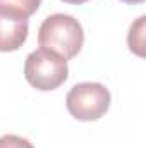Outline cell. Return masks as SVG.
I'll return each instance as SVG.
<instances>
[{
	"instance_id": "5b68a950",
	"label": "cell",
	"mask_w": 146,
	"mask_h": 148,
	"mask_svg": "<svg viewBox=\"0 0 146 148\" xmlns=\"http://www.w3.org/2000/svg\"><path fill=\"white\" fill-rule=\"evenodd\" d=\"M145 23H146V16H141L131 26L129 35H127L129 50L134 52L138 57H145Z\"/></svg>"
},
{
	"instance_id": "7a4b0ae2",
	"label": "cell",
	"mask_w": 146,
	"mask_h": 148,
	"mask_svg": "<svg viewBox=\"0 0 146 148\" xmlns=\"http://www.w3.org/2000/svg\"><path fill=\"white\" fill-rule=\"evenodd\" d=\"M24 77L35 90L40 91L57 90L69 77L67 60L52 50L38 48L26 57Z\"/></svg>"
},
{
	"instance_id": "52a82bcc",
	"label": "cell",
	"mask_w": 146,
	"mask_h": 148,
	"mask_svg": "<svg viewBox=\"0 0 146 148\" xmlns=\"http://www.w3.org/2000/svg\"><path fill=\"white\" fill-rule=\"evenodd\" d=\"M0 148H35L33 143L17 134H3L0 136Z\"/></svg>"
},
{
	"instance_id": "6da1fadb",
	"label": "cell",
	"mask_w": 146,
	"mask_h": 148,
	"mask_svg": "<svg viewBox=\"0 0 146 148\" xmlns=\"http://www.w3.org/2000/svg\"><path fill=\"white\" fill-rule=\"evenodd\" d=\"M38 45L59 53L65 60L74 59L84 45L83 26L69 14H52L45 17L38 29Z\"/></svg>"
},
{
	"instance_id": "277c9868",
	"label": "cell",
	"mask_w": 146,
	"mask_h": 148,
	"mask_svg": "<svg viewBox=\"0 0 146 148\" xmlns=\"http://www.w3.org/2000/svg\"><path fill=\"white\" fill-rule=\"evenodd\" d=\"M28 17L14 9L0 5V52H16L28 40Z\"/></svg>"
},
{
	"instance_id": "3957f363",
	"label": "cell",
	"mask_w": 146,
	"mask_h": 148,
	"mask_svg": "<svg viewBox=\"0 0 146 148\" xmlns=\"http://www.w3.org/2000/svg\"><path fill=\"white\" fill-rule=\"evenodd\" d=\"M108 88L102 83H77L65 97V107L77 121L91 122L102 119L110 109Z\"/></svg>"
},
{
	"instance_id": "ba28073f",
	"label": "cell",
	"mask_w": 146,
	"mask_h": 148,
	"mask_svg": "<svg viewBox=\"0 0 146 148\" xmlns=\"http://www.w3.org/2000/svg\"><path fill=\"white\" fill-rule=\"evenodd\" d=\"M65 3H72V5H81V3H86L88 0H62Z\"/></svg>"
},
{
	"instance_id": "9c48e42d",
	"label": "cell",
	"mask_w": 146,
	"mask_h": 148,
	"mask_svg": "<svg viewBox=\"0 0 146 148\" xmlns=\"http://www.w3.org/2000/svg\"><path fill=\"white\" fill-rule=\"evenodd\" d=\"M120 2H124V3H131V5H134V3H143L145 0H120Z\"/></svg>"
},
{
	"instance_id": "8992f818",
	"label": "cell",
	"mask_w": 146,
	"mask_h": 148,
	"mask_svg": "<svg viewBox=\"0 0 146 148\" xmlns=\"http://www.w3.org/2000/svg\"><path fill=\"white\" fill-rule=\"evenodd\" d=\"M0 5L14 9V10L24 14L26 17H29L40 9L41 0H0Z\"/></svg>"
}]
</instances>
